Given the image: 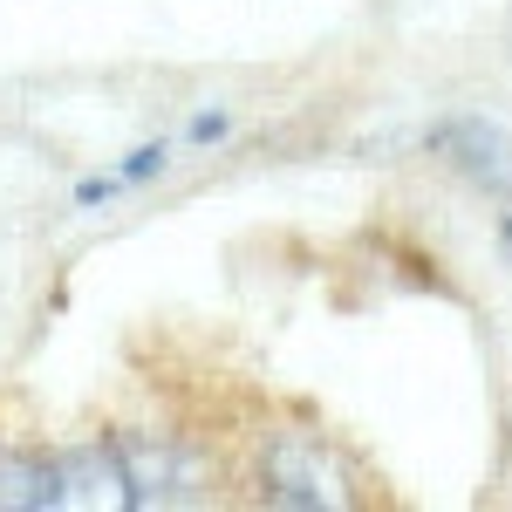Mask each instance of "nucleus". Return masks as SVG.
<instances>
[{
  "instance_id": "nucleus-1",
  "label": "nucleus",
  "mask_w": 512,
  "mask_h": 512,
  "mask_svg": "<svg viewBox=\"0 0 512 512\" xmlns=\"http://www.w3.org/2000/svg\"><path fill=\"white\" fill-rule=\"evenodd\" d=\"M192 499V465L171 444L110 437L82 451H0V506H171Z\"/></svg>"
},
{
  "instance_id": "nucleus-2",
  "label": "nucleus",
  "mask_w": 512,
  "mask_h": 512,
  "mask_svg": "<svg viewBox=\"0 0 512 512\" xmlns=\"http://www.w3.org/2000/svg\"><path fill=\"white\" fill-rule=\"evenodd\" d=\"M233 130V117H192L185 130H171V137H151V144H137L123 164H110V171H89L76 185V205H103V198L130 192V185H144V178H158L164 164L178 158V151H205V144H219Z\"/></svg>"
},
{
  "instance_id": "nucleus-3",
  "label": "nucleus",
  "mask_w": 512,
  "mask_h": 512,
  "mask_svg": "<svg viewBox=\"0 0 512 512\" xmlns=\"http://www.w3.org/2000/svg\"><path fill=\"white\" fill-rule=\"evenodd\" d=\"M267 499H280V506H342L349 492H342V472L321 458V444L315 437H301V431H287L267 444Z\"/></svg>"
},
{
  "instance_id": "nucleus-4",
  "label": "nucleus",
  "mask_w": 512,
  "mask_h": 512,
  "mask_svg": "<svg viewBox=\"0 0 512 512\" xmlns=\"http://www.w3.org/2000/svg\"><path fill=\"white\" fill-rule=\"evenodd\" d=\"M431 151L458 164L478 192L512 198V137L499 130V123H485V117H444L431 130Z\"/></svg>"
},
{
  "instance_id": "nucleus-5",
  "label": "nucleus",
  "mask_w": 512,
  "mask_h": 512,
  "mask_svg": "<svg viewBox=\"0 0 512 512\" xmlns=\"http://www.w3.org/2000/svg\"><path fill=\"white\" fill-rule=\"evenodd\" d=\"M499 246H506V260H512V219H506V226H499Z\"/></svg>"
}]
</instances>
